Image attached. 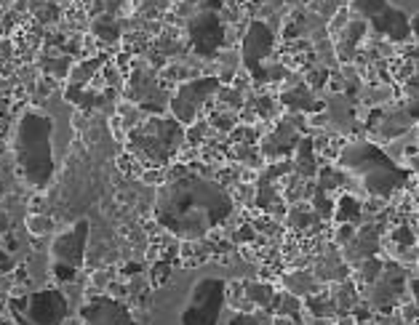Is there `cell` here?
<instances>
[{
  "instance_id": "obj_1",
  "label": "cell",
  "mask_w": 419,
  "mask_h": 325,
  "mask_svg": "<svg viewBox=\"0 0 419 325\" xmlns=\"http://www.w3.org/2000/svg\"><path fill=\"white\" fill-rule=\"evenodd\" d=\"M232 214L227 189L198 174H182L165 182L155 197V219L182 240H200Z\"/></svg>"
},
{
  "instance_id": "obj_2",
  "label": "cell",
  "mask_w": 419,
  "mask_h": 325,
  "mask_svg": "<svg viewBox=\"0 0 419 325\" xmlns=\"http://www.w3.org/2000/svg\"><path fill=\"white\" fill-rule=\"evenodd\" d=\"M54 120L40 109H27L13 133V155L22 179L35 189H43L54 179Z\"/></svg>"
},
{
  "instance_id": "obj_3",
  "label": "cell",
  "mask_w": 419,
  "mask_h": 325,
  "mask_svg": "<svg viewBox=\"0 0 419 325\" xmlns=\"http://www.w3.org/2000/svg\"><path fill=\"white\" fill-rule=\"evenodd\" d=\"M339 165L364 182V189L374 197H390L408 182L406 168H401L387 152L371 141H353L339 152Z\"/></svg>"
},
{
  "instance_id": "obj_4",
  "label": "cell",
  "mask_w": 419,
  "mask_h": 325,
  "mask_svg": "<svg viewBox=\"0 0 419 325\" xmlns=\"http://www.w3.org/2000/svg\"><path fill=\"white\" fill-rule=\"evenodd\" d=\"M185 141L177 118H147L129 133V152L147 168H163Z\"/></svg>"
},
{
  "instance_id": "obj_5",
  "label": "cell",
  "mask_w": 419,
  "mask_h": 325,
  "mask_svg": "<svg viewBox=\"0 0 419 325\" xmlns=\"http://www.w3.org/2000/svg\"><path fill=\"white\" fill-rule=\"evenodd\" d=\"M9 312L16 325H65L70 302L59 288H43L35 293L9 296Z\"/></svg>"
},
{
  "instance_id": "obj_6",
  "label": "cell",
  "mask_w": 419,
  "mask_h": 325,
  "mask_svg": "<svg viewBox=\"0 0 419 325\" xmlns=\"http://www.w3.org/2000/svg\"><path fill=\"white\" fill-rule=\"evenodd\" d=\"M227 282L219 277H203L192 285L190 299L182 309V325H219V314L224 309Z\"/></svg>"
},
{
  "instance_id": "obj_7",
  "label": "cell",
  "mask_w": 419,
  "mask_h": 325,
  "mask_svg": "<svg viewBox=\"0 0 419 325\" xmlns=\"http://www.w3.org/2000/svg\"><path fill=\"white\" fill-rule=\"evenodd\" d=\"M353 11H358L366 22H371L376 27V33L390 38V40H408L411 38V19L406 13L390 6L387 0H350Z\"/></svg>"
},
{
  "instance_id": "obj_8",
  "label": "cell",
  "mask_w": 419,
  "mask_h": 325,
  "mask_svg": "<svg viewBox=\"0 0 419 325\" xmlns=\"http://www.w3.org/2000/svg\"><path fill=\"white\" fill-rule=\"evenodd\" d=\"M219 91V77H198V80H190L179 88L174 99H171V115L182 123L190 126L192 120L198 118V112L206 107L214 94Z\"/></svg>"
},
{
  "instance_id": "obj_9",
  "label": "cell",
  "mask_w": 419,
  "mask_h": 325,
  "mask_svg": "<svg viewBox=\"0 0 419 325\" xmlns=\"http://www.w3.org/2000/svg\"><path fill=\"white\" fill-rule=\"evenodd\" d=\"M83 325H136L129 307L115 296H89L80 307Z\"/></svg>"
},
{
  "instance_id": "obj_10",
  "label": "cell",
  "mask_w": 419,
  "mask_h": 325,
  "mask_svg": "<svg viewBox=\"0 0 419 325\" xmlns=\"http://www.w3.org/2000/svg\"><path fill=\"white\" fill-rule=\"evenodd\" d=\"M86 243H89V221L77 219L67 232L54 238V243H51V259L80 270L83 261H86Z\"/></svg>"
},
{
  "instance_id": "obj_11",
  "label": "cell",
  "mask_w": 419,
  "mask_h": 325,
  "mask_svg": "<svg viewBox=\"0 0 419 325\" xmlns=\"http://www.w3.org/2000/svg\"><path fill=\"white\" fill-rule=\"evenodd\" d=\"M190 48L198 56H214L224 40V27L217 11H203L195 19H190Z\"/></svg>"
},
{
  "instance_id": "obj_12",
  "label": "cell",
  "mask_w": 419,
  "mask_h": 325,
  "mask_svg": "<svg viewBox=\"0 0 419 325\" xmlns=\"http://www.w3.org/2000/svg\"><path fill=\"white\" fill-rule=\"evenodd\" d=\"M403 291H406V270L398 264H385V272L379 275V280L371 282L369 302L376 309H390L393 304L403 299Z\"/></svg>"
},
{
  "instance_id": "obj_13",
  "label": "cell",
  "mask_w": 419,
  "mask_h": 325,
  "mask_svg": "<svg viewBox=\"0 0 419 325\" xmlns=\"http://www.w3.org/2000/svg\"><path fill=\"white\" fill-rule=\"evenodd\" d=\"M273 45H276L273 30L265 22H251L246 30V38H243V65L251 72H259L262 62L273 54Z\"/></svg>"
},
{
  "instance_id": "obj_14",
  "label": "cell",
  "mask_w": 419,
  "mask_h": 325,
  "mask_svg": "<svg viewBox=\"0 0 419 325\" xmlns=\"http://www.w3.org/2000/svg\"><path fill=\"white\" fill-rule=\"evenodd\" d=\"M376 248H379V229L374 224H369V227H361V232H355L353 240L347 243L344 256L353 261H366L374 256Z\"/></svg>"
},
{
  "instance_id": "obj_15",
  "label": "cell",
  "mask_w": 419,
  "mask_h": 325,
  "mask_svg": "<svg viewBox=\"0 0 419 325\" xmlns=\"http://www.w3.org/2000/svg\"><path fill=\"white\" fill-rule=\"evenodd\" d=\"M299 144V133L288 123H281L278 126L276 133H270L265 139V144H262V150H265L267 158H281V155H286V152L297 150Z\"/></svg>"
},
{
  "instance_id": "obj_16",
  "label": "cell",
  "mask_w": 419,
  "mask_h": 325,
  "mask_svg": "<svg viewBox=\"0 0 419 325\" xmlns=\"http://www.w3.org/2000/svg\"><path fill=\"white\" fill-rule=\"evenodd\" d=\"M364 35H366V22H364V19H361V22H350V24H347L342 33H339V38H337V51H339V56H342V59H350V56L355 54L358 43L364 40Z\"/></svg>"
},
{
  "instance_id": "obj_17",
  "label": "cell",
  "mask_w": 419,
  "mask_h": 325,
  "mask_svg": "<svg viewBox=\"0 0 419 325\" xmlns=\"http://www.w3.org/2000/svg\"><path fill=\"white\" fill-rule=\"evenodd\" d=\"M283 104H288V107L297 109V112H315V109L323 107L318 99L310 94V88H305V86H297V88H291V91H286V94H283Z\"/></svg>"
},
{
  "instance_id": "obj_18",
  "label": "cell",
  "mask_w": 419,
  "mask_h": 325,
  "mask_svg": "<svg viewBox=\"0 0 419 325\" xmlns=\"http://www.w3.org/2000/svg\"><path fill=\"white\" fill-rule=\"evenodd\" d=\"M411 123H414V120L408 118V112H396V115H390V118L382 120L379 136H382V139H396V136H401L403 131L411 128Z\"/></svg>"
},
{
  "instance_id": "obj_19",
  "label": "cell",
  "mask_w": 419,
  "mask_h": 325,
  "mask_svg": "<svg viewBox=\"0 0 419 325\" xmlns=\"http://www.w3.org/2000/svg\"><path fill=\"white\" fill-rule=\"evenodd\" d=\"M297 171L302 176L318 174V162H315V155H312V141L310 139H299V144H297Z\"/></svg>"
},
{
  "instance_id": "obj_20",
  "label": "cell",
  "mask_w": 419,
  "mask_h": 325,
  "mask_svg": "<svg viewBox=\"0 0 419 325\" xmlns=\"http://www.w3.org/2000/svg\"><path fill=\"white\" fill-rule=\"evenodd\" d=\"M102 65H104V59H89V62L77 65L75 70L70 72V83H72V86H77V88L86 86V83L91 80V75H94V72H97Z\"/></svg>"
},
{
  "instance_id": "obj_21",
  "label": "cell",
  "mask_w": 419,
  "mask_h": 325,
  "mask_svg": "<svg viewBox=\"0 0 419 325\" xmlns=\"http://www.w3.org/2000/svg\"><path fill=\"white\" fill-rule=\"evenodd\" d=\"M337 219L342 224H353L355 219H361V203L350 195L339 197V203H337Z\"/></svg>"
},
{
  "instance_id": "obj_22",
  "label": "cell",
  "mask_w": 419,
  "mask_h": 325,
  "mask_svg": "<svg viewBox=\"0 0 419 325\" xmlns=\"http://www.w3.org/2000/svg\"><path fill=\"white\" fill-rule=\"evenodd\" d=\"M246 296H249V302H254L256 307H273V302H276V307H278V296L270 285H259V282H256V285H249Z\"/></svg>"
},
{
  "instance_id": "obj_23",
  "label": "cell",
  "mask_w": 419,
  "mask_h": 325,
  "mask_svg": "<svg viewBox=\"0 0 419 325\" xmlns=\"http://www.w3.org/2000/svg\"><path fill=\"white\" fill-rule=\"evenodd\" d=\"M94 35L102 38L104 43H115V40L121 38V27H118V22H115L112 16H102L99 22L94 24Z\"/></svg>"
},
{
  "instance_id": "obj_24",
  "label": "cell",
  "mask_w": 419,
  "mask_h": 325,
  "mask_svg": "<svg viewBox=\"0 0 419 325\" xmlns=\"http://www.w3.org/2000/svg\"><path fill=\"white\" fill-rule=\"evenodd\" d=\"M286 285L291 288V293H315V280L310 277L308 272H297V275H288Z\"/></svg>"
},
{
  "instance_id": "obj_25",
  "label": "cell",
  "mask_w": 419,
  "mask_h": 325,
  "mask_svg": "<svg viewBox=\"0 0 419 325\" xmlns=\"http://www.w3.org/2000/svg\"><path fill=\"white\" fill-rule=\"evenodd\" d=\"M361 267H364V272H361V277H364V280L369 282V285L379 280V275L385 272V264L376 259V256H371V259L361 261Z\"/></svg>"
},
{
  "instance_id": "obj_26",
  "label": "cell",
  "mask_w": 419,
  "mask_h": 325,
  "mask_svg": "<svg viewBox=\"0 0 419 325\" xmlns=\"http://www.w3.org/2000/svg\"><path fill=\"white\" fill-rule=\"evenodd\" d=\"M27 227H30L33 235H48L54 224H51V219L48 216H38V214H33V216H27Z\"/></svg>"
},
{
  "instance_id": "obj_27",
  "label": "cell",
  "mask_w": 419,
  "mask_h": 325,
  "mask_svg": "<svg viewBox=\"0 0 419 325\" xmlns=\"http://www.w3.org/2000/svg\"><path fill=\"white\" fill-rule=\"evenodd\" d=\"M393 240H396L401 248H414L417 235H414V232H411L408 227H396V229H393Z\"/></svg>"
},
{
  "instance_id": "obj_28",
  "label": "cell",
  "mask_w": 419,
  "mask_h": 325,
  "mask_svg": "<svg viewBox=\"0 0 419 325\" xmlns=\"http://www.w3.org/2000/svg\"><path fill=\"white\" fill-rule=\"evenodd\" d=\"M51 275H54L56 280H62V282H70L72 277L77 275L75 267H70V264H62V261H54L51 264Z\"/></svg>"
},
{
  "instance_id": "obj_29",
  "label": "cell",
  "mask_w": 419,
  "mask_h": 325,
  "mask_svg": "<svg viewBox=\"0 0 419 325\" xmlns=\"http://www.w3.org/2000/svg\"><path fill=\"white\" fill-rule=\"evenodd\" d=\"M230 325H259V320H256L254 314H246V312H238L235 317H232Z\"/></svg>"
},
{
  "instance_id": "obj_30",
  "label": "cell",
  "mask_w": 419,
  "mask_h": 325,
  "mask_svg": "<svg viewBox=\"0 0 419 325\" xmlns=\"http://www.w3.org/2000/svg\"><path fill=\"white\" fill-rule=\"evenodd\" d=\"M353 235H355L353 224H342V229L337 232V240H339V243H350V240H353Z\"/></svg>"
},
{
  "instance_id": "obj_31",
  "label": "cell",
  "mask_w": 419,
  "mask_h": 325,
  "mask_svg": "<svg viewBox=\"0 0 419 325\" xmlns=\"http://www.w3.org/2000/svg\"><path fill=\"white\" fill-rule=\"evenodd\" d=\"M326 75H329L326 70H315V72H312V86H323V83H326Z\"/></svg>"
},
{
  "instance_id": "obj_32",
  "label": "cell",
  "mask_w": 419,
  "mask_h": 325,
  "mask_svg": "<svg viewBox=\"0 0 419 325\" xmlns=\"http://www.w3.org/2000/svg\"><path fill=\"white\" fill-rule=\"evenodd\" d=\"M408 291H411V299H414V304L419 307V277H417V280L408 282Z\"/></svg>"
},
{
  "instance_id": "obj_33",
  "label": "cell",
  "mask_w": 419,
  "mask_h": 325,
  "mask_svg": "<svg viewBox=\"0 0 419 325\" xmlns=\"http://www.w3.org/2000/svg\"><path fill=\"white\" fill-rule=\"evenodd\" d=\"M408 118L411 120H419V99H414V101H411V104H408Z\"/></svg>"
},
{
  "instance_id": "obj_34",
  "label": "cell",
  "mask_w": 419,
  "mask_h": 325,
  "mask_svg": "<svg viewBox=\"0 0 419 325\" xmlns=\"http://www.w3.org/2000/svg\"><path fill=\"white\" fill-rule=\"evenodd\" d=\"M9 270H11V259H9V256L0 250V272H9Z\"/></svg>"
},
{
  "instance_id": "obj_35",
  "label": "cell",
  "mask_w": 419,
  "mask_h": 325,
  "mask_svg": "<svg viewBox=\"0 0 419 325\" xmlns=\"http://www.w3.org/2000/svg\"><path fill=\"white\" fill-rule=\"evenodd\" d=\"M136 272H139V264H126V267H123V275H136Z\"/></svg>"
},
{
  "instance_id": "obj_36",
  "label": "cell",
  "mask_w": 419,
  "mask_h": 325,
  "mask_svg": "<svg viewBox=\"0 0 419 325\" xmlns=\"http://www.w3.org/2000/svg\"><path fill=\"white\" fill-rule=\"evenodd\" d=\"M411 35H414V38L419 40V13L414 16V19H411Z\"/></svg>"
},
{
  "instance_id": "obj_37",
  "label": "cell",
  "mask_w": 419,
  "mask_h": 325,
  "mask_svg": "<svg viewBox=\"0 0 419 325\" xmlns=\"http://www.w3.org/2000/svg\"><path fill=\"white\" fill-rule=\"evenodd\" d=\"M6 224H9V216H6V214H0V232L6 229Z\"/></svg>"
},
{
  "instance_id": "obj_38",
  "label": "cell",
  "mask_w": 419,
  "mask_h": 325,
  "mask_svg": "<svg viewBox=\"0 0 419 325\" xmlns=\"http://www.w3.org/2000/svg\"><path fill=\"white\" fill-rule=\"evenodd\" d=\"M3 309H9V299H0V314H3Z\"/></svg>"
},
{
  "instance_id": "obj_39",
  "label": "cell",
  "mask_w": 419,
  "mask_h": 325,
  "mask_svg": "<svg viewBox=\"0 0 419 325\" xmlns=\"http://www.w3.org/2000/svg\"><path fill=\"white\" fill-rule=\"evenodd\" d=\"M3 192H6V187H3V182H0V197H3Z\"/></svg>"
},
{
  "instance_id": "obj_40",
  "label": "cell",
  "mask_w": 419,
  "mask_h": 325,
  "mask_svg": "<svg viewBox=\"0 0 419 325\" xmlns=\"http://www.w3.org/2000/svg\"><path fill=\"white\" fill-rule=\"evenodd\" d=\"M187 3H190V0H187Z\"/></svg>"
}]
</instances>
